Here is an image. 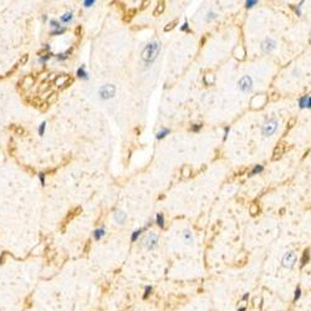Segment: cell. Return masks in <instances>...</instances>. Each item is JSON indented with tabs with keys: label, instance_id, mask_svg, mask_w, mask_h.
<instances>
[{
	"label": "cell",
	"instance_id": "cell-1",
	"mask_svg": "<svg viewBox=\"0 0 311 311\" xmlns=\"http://www.w3.org/2000/svg\"><path fill=\"white\" fill-rule=\"evenodd\" d=\"M161 47H162L161 46V41L154 40V41H152V43H149L148 45H146V47L143 49L141 57H142V60L144 61V64H146L147 66L152 65V62L157 59V56L161 53Z\"/></svg>",
	"mask_w": 311,
	"mask_h": 311
},
{
	"label": "cell",
	"instance_id": "cell-2",
	"mask_svg": "<svg viewBox=\"0 0 311 311\" xmlns=\"http://www.w3.org/2000/svg\"><path fill=\"white\" fill-rule=\"evenodd\" d=\"M279 126V121L276 118H269L264 122V124L261 126V134L264 137H270L276 132Z\"/></svg>",
	"mask_w": 311,
	"mask_h": 311
},
{
	"label": "cell",
	"instance_id": "cell-3",
	"mask_svg": "<svg viewBox=\"0 0 311 311\" xmlns=\"http://www.w3.org/2000/svg\"><path fill=\"white\" fill-rule=\"evenodd\" d=\"M98 95L102 100H110L116 95V86L115 85H103L98 90Z\"/></svg>",
	"mask_w": 311,
	"mask_h": 311
},
{
	"label": "cell",
	"instance_id": "cell-4",
	"mask_svg": "<svg viewBox=\"0 0 311 311\" xmlns=\"http://www.w3.org/2000/svg\"><path fill=\"white\" fill-rule=\"evenodd\" d=\"M159 242V238L156 233H149L147 234V236L143 239V246L147 249V250H153V249L157 246Z\"/></svg>",
	"mask_w": 311,
	"mask_h": 311
},
{
	"label": "cell",
	"instance_id": "cell-5",
	"mask_svg": "<svg viewBox=\"0 0 311 311\" xmlns=\"http://www.w3.org/2000/svg\"><path fill=\"white\" fill-rule=\"evenodd\" d=\"M238 88L242 92H250L253 88V79L249 75H244L238 81Z\"/></svg>",
	"mask_w": 311,
	"mask_h": 311
},
{
	"label": "cell",
	"instance_id": "cell-6",
	"mask_svg": "<svg viewBox=\"0 0 311 311\" xmlns=\"http://www.w3.org/2000/svg\"><path fill=\"white\" fill-rule=\"evenodd\" d=\"M260 49H261V51L264 54H270V53H273V51L276 49V43L271 37H266L261 43Z\"/></svg>",
	"mask_w": 311,
	"mask_h": 311
},
{
	"label": "cell",
	"instance_id": "cell-7",
	"mask_svg": "<svg viewBox=\"0 0 311 311\" xmlns=\"http://www.w3.org/2000/svg\"><path fill=\"white\" fill-rule=\"evenodd\" d=\"M296 261V254L295 252H287L283 258V265L286 268H293Z\"/></svg>",
	"mask_w": 311,
	"mask_h": 311
},
{
	"label": "cell",
	"instance_id": "cell-8",
	"mask_svg": "<svg viewBox=\"0 0 311 311\" xmlns=\"http://www.w3.org/2000/svg\"><path fill=\"white\" fill-rule=\"evenodd\" d=\"M284 152H285V143H283V142L277 143V146H276V147H275V149H274V153H273L271 159H273V161H277V159H280V158L283 157Z\"/></svg>",
	"mask_w": 311,
	"mask_h": 311
},
{
	"label": "cell",
	"instance_id": "cell-9",
	"mask_svg": "<svg viewBox=\"0 0 311 311\" xmlns=\"http://www.w3.org/2000/svg\"><path fill=\"white\" fill-rule=\"evenodd\" d=\"M34 84H35V79H34V76H31V75L25 76V77L21 80V82H19L20 87H23V88H29V87L33 86Z\"/></svg>",
	"mask_w": 311,
	"mask_h": 311
},
{
	"label": "cell",
	"instance_id": "cell-10",
	"mask_svg": "<svg viewBox=\"0 0 311 311\" xmlns=\"http://www.w3.org/2000/svg\"><path fill=\"white\" fill-rule=\"evenodd\" d=\"M70 77H71V76H69L67 74H61V75H57V76L55 77V80H54V85H55V86H57V87H61V86L64 85Z\"/></svg>",
	"mask_w": 311,
	"mask_h": 311
},
{
	"label": "cell",
	"instance_id": "cell-11",
	"mask_svg": "<svg viewBox=\"0 0 311 311\" xmlns=\"http://www.w3.org/2000/svg\"><path fill=\"white\" fill-rule=\"evenodd\" d=\"M76 75H77V77H79L80 80H84V81H87V80L90 79L88 72L86 71V66H85V65H82L81 67H79V69L76 70Z\"/></svg>",
	"mask_w": 311,
	"mask_h": 311
},
{
	"label": "cell",
	"instance_id": "cell-12",
	"mask_svg": "<svg viewBox=\"0 0 311 311\" xmlns=\"http://www.w3.org/2000/svg\"><path fill=\"white\" fill-rule=\"evenodd\" d=\"M126 218H127V215L124 214L122 210H116L115 214H113V219H115V222H116L117 224H124V222H126Z\"/></svg>",
	"mask_w": 311,
	"mask_h": 311
},
{
	"label": "cell",
	"instance_id": "cell-13",
	"mask_svg": "<svg viewBox=\"0 0 311 311\" xmlns=\"http://www.w3.org/2000/svg\"><path fill=\"white\" fill-rule=\"evenodd\" d=\"M105 234H106V228L102 225L101 228H97V229L93 232V239L100 240V239H102V238L105 236Z\"/></svg>",
	"mask_w": 311,
	"mask_h": 311
},
{
	"label": "cell",
	"instance_id": "cell-14",
	"mask_svg": "<svg viewBox=\"0 0 311 311\" xmlns=\"http://www.w3.org/2000/svg\"><path fill=\"white\" fill-rule=\"evenodd\" d=\"M72 50H74V47H70V49H67L65 53H60V54H56V55H54L59 61H65V60H67L69 59V56L72 54Z\"/></svg>",
	"mask_w": 311,
	"mask_h": 311
},
{
	"label": "cell",
	"instance_id": "cell-15",
	"mask_svg": "<svg viewBox=\"0 0 311 311\" xmlns=\"http://www.w3.org/2000/svg\"><path fill=\"white\" fill-rule=\"evenodd\" d=\"M72 20H74V13H72V11H67V13H65L64 15L60 16V23L69 24V23L72 21Z\"/></svg>",
	"mask_w": 311,
	"mask_h": 311
},
{
	"label": "cell",
	"instance_id": "cell-16",
	"mask_svg": "<svg viewBox=\"0 0 311 311\" xmlns=\"http://www.w3.org/2000/svg\"><path fill=\"white\" fill-rule=\"evenodd\" d=\"M57 98H59V95H57V92H51V95L50 96H47V98H46V105L47 106H50V105H54V103L57 101Z\"/></svg>",
	"mask_w": 311,
	"mask_h": 311
},
{
	"label": "cell",
	"instance_id": "cell-17",
	"mask_svg": "<svg viewBox=\"0 0 311 311\" xmlns=\"http://www.w3.org/2000/svg\"><path fill=\"white\" fill-rule=\"evenodd\" d=\"M11 131H14L15 134H19V136H24L25 134V130L20 126V124H13V126H10Z\"/></svg>",
	"mask_w": 311,
	"mask_h": 311
},
{
	"label": "cell",
	"instance_id": "cell-18",
	"mask_svg": "<svg viewBox=\"0 0 311 311\" xmlns=\"http://www.w3.org/2000/svg\"><path fill=\"white\" fill-rule=\"evenodd\" d=\"M169 133H171V131H169L168 128H163V130H161L159 132H157V134H156V138H157V139H163V138L167 137Z\"/></svg>",
	"mask_w": 311,
	"mask_h": 311
},
{
	"label": "cell",
	"instance_id": "cell-19",
	"mask_svg": "<svg viewBox=\"0 0 311 311\" xmlns=\"http://www.w3.org/2000/svg\"><path fill=\"white\" fill-rule=\"evenodd\" d=\"M263 171H264V165H263V164H256L255 167L253 168V171L249 173L248 175H249V177H253V175H255V174H258V173H261Z\"/></svg>",
	"mask_w": 311,
	"mask_h": 311
},
{
	"label": "cell",
	"instance_id": "cell-20",
	"mask_svg": "<svg viewBox=\"0 0 311 311\" xmlns=\"http://www.w3.org/2000/svg\"><path fill=\"white\" fill-rule=\"evenodd\" d=\"M156 224L161 228H164V215L162 213H158L156 215Z\"/></svg>",
	"mask_w": 311,
	"mask_h": 311
},
{
	"label": "cell",
	"instance_id": "cell-21",
	"mask_svg": "<svg viewBox=\"0 0 311 311\" xmlns=\"http://www.w3.org/2000/svg\"><path fill=\"white\" fill-rule=\"evenodd\" d=\"M146 229V228H139V229H137V230H134L133 233H132V236H131V242H136L138 238L141 236V234H142V232Z\"/></svg>",
	"mask_w": 311,
	"mask_h": 311
},
{
	"label": "cell",
	"instance_id": "cell-22",
	"mask_svg": "<svg viewBox=\"0 0 311 311\" xmlns=\"http://www.w3.org/2000/svg\"><path fill=\"white\" fill-rule=\"evenodd\" d=\"M51 47H50V45H47V44H45L44 45V47L41 49V50H39L37 51V56L39 57H41V56H44V55H46V54H49V53H51Z\"/></svg>",
	"mask_w": 311,
	"mask_h": 311
},
{
	"label": "cell",
	"instance_id": "cell-23",
	"mask_svg": "<svg viewBox=\"0 0 311 311\" xmlns=\"http://www.w3.org/2000/svg\"><path fill=\"white\" fill-rule=\"evenodd\" d=\"M163 10H164V3H163V2H161V3H158L157 8H156V10L153 11V15H154V16H158L159 14H162V13H163Z\"/></svg>",
	"mask_w": 311,
	"mask_h": 311
},
{
	"label": "cell",
	"instance_id": "cell-24",
	"mask_svg": "<svg viewBox=\"0 0 311 311\" xmlns=\"http://www.w3.org/2000/svg\"><path fill=\"white\" fill-rule=\"evenodd\" d=\"M309 260H310V252H309V249H306V250L304 252L303 258H301V266H305Z\"/></svg>",
	"mask_w": 311,
	"mask_h": 311
},
{
	"label": "cell",
	"instance_id": "cell-25",
	"mask_svg": "<svg viewBox=\"0 0 311 311\" xmlns=\"http://www.w3.org/2000/svg\"><path fill=\"white\" fill-rule=\"evenodd\" d=\"M183 238H184V240H185L187 243H192V242H193L192 233H191V230H188V229H185V230L183 232Z\"/></svg>",
	"mask_w": 311,
	"mask_h": 311
},
{
	"label": "cell",
	"instance_id": "cell-26",
	"mask_svg": "<svg viewBox=\"0 0 311 311\" xmlns=\"http://www.w3.org/2000/svg\"><path fill=\"white\" fill-rule=\"evenodd\" d=\"M45 131H46V121H44V122H41V123H40V126H39V128H37V133H39V136H40V137H43L44 134H45Z\"/></svg>",
	"mask_w": 311,
	"mask_h": 311
},
{
	"label": "cell",
	"instance_id": "cell-27",
	"mask_svg": "<svg viewBox=\"0 0 311 311\" xmlns=\"http://www.w3.org/2000/svg\"><path fill=\"white\" fill-rule=\"evenodd\" d=\"M307 97H309V95L301 96V97L299 98V101H297V103H299V107L301 108V110H304V108H305V106H306V101H307Z\"/></svg>",
	"mask_w": 311,
	"mask_h": 311
},
{
	"label": "cell",
	"instance_id": "cell-28",
	"mask_svg": "<svg viewBox=\"0 0 311 311\" xmlns=\"http://www.w3.org/2000/svg\"><path fill=\"white\" fill-rule=\"evenodd\" d=\"M66 33V27H61V29H57V30H53L50 33L51 36H59V35H64Z\"/></svg>",
	"mask_w": 311,
	"mask_h": 311
},
{
	"label": "cell",
	"instance_id": "cell-29",
	"mask_svg": "<svg viewBox=\"0 0 311 311\" xmlns=\"http://www.w3.org/2000/svg\"><path fill=\"white\" fill-rule=\"evenodd\" d=\"M53 56H54V54H53V53H49V54H46V55H44V56L39 57V61L41 62V64H44V65H45L46 62H47V61H49L51 57H53Z\"/></svg>",
	"mask_w": 311,
	"mask_h": 311
},
{
	"label": "cell",
	"instance_id": "cell-30",
	"mask_svg": "<svg viewBox=\"0 0 311 311\" xmlns=\"http://www.w3.org/2000/svg\"><path fill=\"white\" fill-rule=\"evenodd\" d=\"M49 24H50V26L54 27V30H57V29H61V27H62V26L60 25V21H57V20H55V19H50Z\"/></svg>",
	"mask_w": 311,
	"mask_h": 311
},
{
	"label": "cell",
	"instance_id": "cell-31",
	"mask_svg": "<svg viewBox=\"0 0 311 311\" xmlns=\"http://www.w3.org/2000/svg\"><path fill=\"white\" fill-rule=\"evenodd\" d=\"M27 61H29V55H27V54H25V55H23L21 57H20V60H19V65H20V66H24V65H26V64H27Z\"/></svg>",
	"mask_w": 311,
	"mask_h": 311
},
{
	"label": "cell",
	"instance_id": "cell-32",
	"mask_svg": "<svg viewBox=\"0 0 311 311\" xmlns=\"http://www.w3.org/2000/svg\"><path fill=\"white\" fill-rule=\"evenodd\" d=\"M72 84H74V77H70V79H69V80L65 82V84H64V85H62V86L60 87V90H61V91H62V90H65V88L70 87Z\"/></svg>",
	"mask_w": 311,
	"mask_h": 311
},
{
	"label": "cell",
	"instance_id": "cell-33",
	"mask_svg": "<svg viewBox=\"0 0 311 311\" xmlns=\"http://www.w3.org/2000/svg\"><path fill=\"white\" fill-rule=\"evenodd\" d=\"M216 18H218V14L214 13V11H210V13L207 14L205 20H207V21H212V20H214V19H216Z\"/></svg>",
	"mask_w": 311,
	"mask_h": 311
},
{
	"label": "cell",
	"instance_id": "cell-34",
	"mask_svg": "<svg viewBox=\"0 0 311 311\" xmlns=\"http://www.w3.org/2000/svg\"><path fill=\"white\" fill-rule=\"evenodd\" d=\"M258 4V2L256 0H246L245 2V8L246 9H252L254 5H256Z\"/></svg>",
	"mask_w": 311,
	"mask_h": 311
},
{
	"label": "cell",
	"instance_id": "cell-35",
	"mask_svg": "<svg viewBox=\"0 0 311 311\" xmlns=\"http://www.w3.org/2000/svg\"><path fill=\"white\" fill-rule=\"evenodd\" d=\"M45 173L44 172H40L39 173V181H40V183H41V185L43 187H45V183H46V181H45Z\"/></svg>",
	"mask_w": 311,
	"mask_h": 311
},
{
	"label": "cell",
	"instance_id": "cell-36",
	"mask_svg": "<svg viewBox=\"0 0 311 311\" xmlns=\"http://www.w3.org/2000/svg\"><path fill=\"white\" fill-rule=\"evenodd\" d=\"M179 30H181V31H183V33H189V31H191V29H189V25H188V23H187V21H184V24H183V25L179 27Z\"/></svg>",
	"mask_w": 311,
	"mask_h": 311
},
{
	"label": "cell",
	"instance_id": "cell-37",
	"mask_svg": "<svg viewBox=\"0 0 311 311\" xmlns=\"http://www.w3.org/2000/svg\"><path fill=\"white\" fill-rule=\"evenodd\" d=\"M189 173H191V168L188 167V165H184L183 169H182V174L184 175V177H188Z\"/></svg>",
	"mask_w": 311,
	"mask_h": 311
},
{
	"label": "cell",
	"instance_id": "cell-38",
	"mask_svg": "<svg viewBox=\"0 0 311 311\" xmlns=\"http://www.w3.org/2000/svg\"><path fill=\"white\" fill-rule=\"evenodd\" d=\"M177 23H178V21H177V20H174V21L169 23V24H168L167 26H165V27H164V31H169V30H172V29H173V27L175 26V24H177Z\"/></svg>",
	"mask_w": 311,
	"mask_h": 311
},
{
	"label": "cell",
	"instance_id": "cell-39",
	"mask_svg": "<svg viewBox=\"0 0 311 311\" xmlns=\"http://www.w3.org/2000/svg\"><path fill=\"white\" fill-rule=\"evenodd\" d=\"M250 213H252V215H256V214L259 213V207L255 205V204H253L252 208H250Z\"/></svg>",
	"mask_w": 311,
	"mask_h": 311
},
{
	"label": "cell",
	"instance_id": "cell-40",
	"mask_svg": "<svg viewBox=\"0 0 311 311\" xmlns=\"http://www.w3.org/2000/svg\"><path fill=\"white\" fill-rule=\"evenodd\" d=\"M200 128H202V124H200V123H199V124H193V126L191 127V131H192V132H199Z\"/></svg>",
	"mask_w": 311,
	"mask_h": 311
},
{
	"label": "cell",
	"instance_id": "cell-41",
	"mask_svg": "<svg viewBox=\"0 0 311 311\" xmlns=\"http://www.w3.org/2000/svg\"><path fill=\"white\" fill-rule=\"evenodd\" d=\"M301 296V289H300L299 286L296 287V290H295V296H294V301H296V300Z\"/></svg>",
	"mask_w": 311,
	"mask_h": 311
},
{
	"label": "cell",
	"instance_id": "cell-42",
	"mask_svg": "<svg viewBox=\"0 0 311 311\" xmlns=\"http://www.w3.org/2000/svg\"><path fill=\"white\" fill-rule=\"evenodd\" d=\"M95 3H96L95 0H85V2L82 3V4H84V6H85V8H90V6H92Z\"/></svg>",
	"mask_w": 311,
	"mask_h": 311
},
{
	"label": "cell",
	"instance_id": "cell-43",
	"mask_svg": "<svg viewBox=\"0 0 311 311\" xmlns=\"http://www.w3.org/2000/svg\"><path fill=\"white\" fill-rule=\"evenodd\" d=\"M151 291H152V287H151V286H146V290H144L143 299H147V297H148V295L151 294Z\"/></svg>",
	"mask_w": 311,
	"mask_h": 311
},
{
	"label": "cell",
	"instance_id": "cell-44",
	"mask_svg": "<svg viewBox=\"0 0 311 311\" xmlns=\"http://www.w3.org/2000/svg\"><path fill=\"white\" fill-rule=\"evenodd\" d=\"M229 131H230V127H225L224 128V136H223V141H226V138H228V134H229Z\"/></svg>",
	"mask_w": 311,
	"mask_h": 311
},
{
	"label": "cell",
	"instance_id": "cell-45",
	"mask_svg": "<svg viewBox=\"0 0 311 311\" xmlns=\"http://www.w3.org/2000/svg\"><path fill=\"white\" fill-rule=\"evenodd\" d=\"M81 33H82V27L79 25L76 27V30H75V34H76V36H81Z\"/></svg>",
	"mask_w": 311,
	"mask_h": 311
},
{
	"label": "cell",
	"instance_id": "cell-46",
	"mask_svg": "<svg viewBox=\"0 0 311 311\" xmlns=\"http://www.w3.org/2000/svg\"><path fill=\"white\" fill-rule=\"evenodd\" d=\"M305 108H311V96L307 97V101H306V106Z\"/></svg>",
	"mask_w": 311,
	"mask_h": 311
},
{
	"label": "cell",
	"instance_id": "cell-47",
	"mask_svg": "<svg viewBox=\"0 0 311 311\" xmlns=\"http://www.w3.org/2000/svg\"><path fill=\"white\" fill-rule=\"evenodd\" d=\"M46 20H47V16H46V15H43V21H46Z\"/></svg>",
	"mask_w": 311,
	"mask_h": 311
},
{
	"label": "cell",
	"instance_id": "cell-48",
	"mask_svg": "<svg viewBox=\"0 0 311 311\" xmlns=\"http://www.w3.org/2000/svg\"><path fill=\"white\" fill-rule=\"evenodd\" d=\"M248 296H249V294H245V295H244V297H243V300H246V299H248Z\"/></svg>",
	"mask_w": 311,
	"mask_h": 311
},
{
	"label": "cell",
	"instance_id": "cell-49",
	"mask_svg": "<svg viewBox=\"0 0 311 311\" xmlns=\"http://www.w3.org/2000/svg\"><path fill=\"white\" fill-rule=\"evenodd\" d=\"M238 311H245V307H242V309H239Z\"/></svg>",
	"mask_w": 311,
	"mask_h": 311
}]
</instances>
